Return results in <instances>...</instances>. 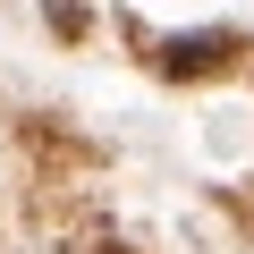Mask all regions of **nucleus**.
I'll list each match as a JSON object with an SVG mask.
<instances>
[{
	"mask_svg": "<svg viewBox=\"0 0 254 254\" xmlns=\"http://www.w3.org/2000/svg\"><path fill=\"white\" fill-rule=\"evenodd\" d=\"M68 254H136V246H127V237H119V229H85V237H76V246H68Z\"/></svg>",
	"mask_w": 254,
	"mask_h": 254,
	"instance_id": "7ed1b4c3",
	"label": "nucleus"
},
{
	"mask_svg": "<svg viewBox=\"0 0 254 254\" xmlns=\"http://www.w3.org/2000/svg\"><path fill=\"white\" fill-rule=\"evenodd\" d=\"M237 34H220V26H203V34H170L161 51H153V68L170 76V85H203V76H229L237 68Z\"/></svg>",
	"mask_w": 254,
	"mask_h": 254,
	"instance_id": "f257e3e1",
	"label": "nucleus"
},
{
	"mask_svg": "<svg viewBox=\"0 0 254 254\" xmlns=\"http://www.w3.org/2000/svg\"><path fill=\"white\" fill-rule=\"evenodd\" d=\"M43 17H51L60 43H85V34H93V9H85V0H43Z\"/></svg>",
	"mask_w": 254,
	"mask_h": 254,
	"instance_id": "f03ea898",
	"label": "nucleus"
}]
</instances>
